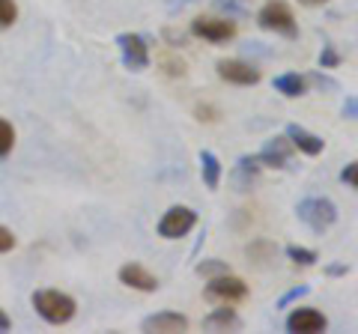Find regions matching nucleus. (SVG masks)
<instances>
[{"label": "nucleus", "mask_w": 358, "mask_h": 334, "mask_svg": "<svg viewBox=\"0 0 358 334\" xmlns=\"http://www.w3.org/2000/svg\"><path fill=\"white\" fill-rule=\"evenodd\" d=\"M33 307L51 326H66L75 317V298L60 293V289H36L33 293Z\"/></svg>", "instance_id": "nucleus-1"}, {"label": "nucleus", "mask_w": 358, "mask_h": 334, "mask_svg": "<svg viewBox=\"0 0 358 334\" xmlns=\"http://www.w3.org/2000/svg\"><path fill=\"white\" fill-rule=\"evenodd\" d=\"M257 24L268 33H278L284 39H296L299 36V24H296V15L284 0H268V3L257 13Z\"/></svg>", "instance_id": "nucleus-2"}, {"label": "nucleus", "mask_w": 358, "mask_h": 334, "mask_svg": "<svg viewBox=\"0 0 358 334\" xmlns=\"http://www.w3.org/2000/svg\"><path fill=\"white\" fill-rule=\"evenodd\" d=\"M296 215H299V221H305L313 233H326L334 221H338V206H334L329 197H308L296 206Z\"/></svg>", "instance_id": "nucleus-3"}, {"label": "nucleus", "mask_w": 358, "mask_h": 334, "mask_svg": "<svg viewBox=\"0 0 358 334\" xmlns=\"http://www.w3.org/2000/svg\"><path fill=\"white\" fill-rule=\"evenodd\" d=\"M203 296L209 298L212 305H236V302H245V298H248V284H245L242 277H236V275L224 272V275L209 277Z\"/></svg>", "instance_id": "nucleus-4"}, {"label": "nucleus", "mask_w": 358, "mask_h": 334, "mask_svg": "<svg viewBox=\"0 0 358 334\" xmlns=\"http://www.w3.org/2000/svg\"><path fill=\"white\" fill-rule=\"evenodd\" d=\"M117 48H120L122 66H126L129 72L150 69V45H147V39H143L141 33H120Z\"/></svg>", "instance_id": "nucleus-5"}, {"label": "nucleus", "mask_w": 358, "mask_h": 334, "mask_svg": "<svg viewBox=\"0 0 358 334\" xmlns=\"http://www.w3.org/2000/svg\"><path fill=\"white\" fill-rule=\"evenodd\" d=\"M197 224V212L188 206H171L159 221V236L162 239H182L194 230Z\"/></svg>", "instance_id": "nucleus-6"}, {"label": "nucleus", "mask_w": 358, "mask_h": 334, "mask_svg": "<svg viewBox=\"0 0 358 334\" xmlns=\"http://www.w3.org/2000/svg\"><path fill=\"white\" fill-rule=\"evenodd\" d=\"M192 36L212 42V45H221V42H230L236 36V21H230V18H194Z\"/></svg>", "instance_id": "nucleus-7"}, {"label": "nucleus", "mask_w": 358, "mask_h": 334, "mask_svg": "<svg viewBox=\"0 0 358 334\" xmlns=\"http://www.w3.org/2000/svg\"><path fill=\"white\" fill-rule=\"evenodd\" d=\"M218 75L227 84H236V87H254L257 81H260V69L251 66V63H245V60H221Z\"/></svg>", "instance_id": "nucleus-8"}, {"label": "nucleus", "mask_w": 358, "mask_h": 334, "mask_svg": "<svg viewBox=\"0 0 358 334\" xmlns=\"http://www.w3.org/2000/svg\"><path fill=\"white\" fill-rule=\"evenodd\" d=\"M326 326H329V319L313 307H296L287 317V328L296 334H320V331H326Z\"/></svg>", "instance_id": "nucleus-9"}, {"label": "nucleus", "mask_w": 358, "mask_h": 334, "mask_svg": "<svg viewBox=\"0 0 358 334\" xmlns=\"http://www.w3.org/2000/svg\"><path fill=\"white\" fill-rule=\"evenodd\" d=\"M289 152H293V143L284 138H272L266 143V147L254 155L257 161H260V167H275V170H284V167H289Z\"/></svg>", "instance_id": "nucleus-10"}, {"label": "nucleus", "mask_w": 358, "mask_h": 334, "mask_svg": "<svg viewBox=\"0 0 358 334\" xmlns=\"http://www.w3.org/2000/svg\"><path fill=\"white\" fill-rule=\"evenodd\" d=\"M120 281L131 286V289H141V293H155L159 289V277H155L150 269H143L141 263H126L120 269Z\"/></svg>", "instance_id": "nucleus-11"}, {"label": "nucleus", "mask_w": 358, "mask_h": 334, "mask_svg": "<svg viewBox=\"0 0 358 334\" xmlns=\"http://www.w3.org/2000/svg\"><path fill=\"white\" fill-rule=\"evenodd\" d=\"M143 331H162V334H171V331H185L188 328V317L185 314H176V310H162V314H152L141 322Z\"/></svg>", "instance_id": "nucleus-12"}, {"label": "nucleus", "mask_w": 358, "mask_h": 334, "mask_svg": "<svg viewBox=\"0 0 358 334\" xmlns=\"http://www.w3.org/2000/svg\"><path fill=\"white\" fill-rule=\"evenodd\" d=\"M287 140L305 155H320L322 150H326V140H322L320 135H313V131H308V129L296 126V122H289L287 126Z\"/></svg>", "instance_id": "nucleus-13"}, {"label": "nucleus", "mask_w": 358, "mask_h": 334, "mask_svg": "<svg viewBox=\"0 0 358 334\" xmlns=\"http://www.w3.org/2000/svg\"><path fill=\"white\" fill-rule=\"evenodd\" d=\"M257 176H260V161L254 159V155H242L239 164L233 167V185H236V191H248V188L257 182Z\"/></svg>", "instance_id": "nucleus-14"}, {"label": "nucleus", "mask_w": 358, "mask_h": 334, "mask_svg": "<svg viewBox=\"0 0 358 334\" xmlns=\"http://www.w3.org/2000/svg\"><path fill=\"white\" fill-rule=\"evenodd\" d=\"M221 173H224V167H221V161H218V155L209 152V150L200 152V176H203V185L209 188V191H218Z\"/></svg>", "instance_id": "nucleus-15"}, {"label": "nucleus", "mask_w": 358, "mask_h": 334, "mask_svg": "<svg viewBox=\"0 0 358 334\" xmlns=\"http://www.w3.org/2000/svg\"><path fill=\"white\" fill-rule=\"evenodd\" d=\"M242 326V319H239V314L233 310L230 305H221V307H215L212 314L203 319V328H209V331H218V328H239Z\"/></svg>", "instance_id": "nucleus-16"}, {"label": "nucleus", "mask_w": 358, "mask_h": 334, "mask_svg": "<svg viewBox=\"0 0 358 334\" xmlns=\"http://www.w3.org/2000/svg\"><path fill=\"white\" fill-rule=\"evenodd\" d=\"M275 90L281 96H287V99H299V96H305V90H308V78H301L296 72L278 75L275 78Z\"/></svg>", "instance_id": "nucleus-17"}, {"label": "nucleus", "mask_w": 358, "mask_h": 334, "mask_svg": "<svg viewBox=\"0 0 358 334\" xmlns=\"http://www.w3.org/2000/svg\"><path fill=\"white\" fill-rule=\"evenodd\" d=\"M287 257L293 260L296 266H313L320 257H317V251H310V248H299V245H287Z\"/></svg>", "instance_id": "nucleus-18"}, {"label": "nucleus", "mask_w": 358, "mask_h": 334, "mask_svg": "<svg viewBox=\"0 0 358 334\" xmlns=\"http://www.w3.org/2000/svg\"><path fill=\"white\" fill-rule=\"evenodd\" d=\"M13 143H15V131L6 119H0V159H6L13 152Z\"/></svg>", "instance_id": "nucleus-19"}, {"label": "nucleus", "mask_w": 358, "mask_h": 334, "mask_svg": "<svg viewBox=\"0 0 358 334\" xmlns=\"http://www.w3.org/2000/svg\"><path fill=\"white\" fill-rule=\"evenodd\" d=\"M15 18H18L15 0H0V27H13Z\"/></svg>", "instance_id": "nucleus-20"}, {"label": "nucleus", "mask_w": 358, "mask_h": 334, "mask_svg": "<svg viewBox=\"0 0 358 334\" xmlns=\"http://www.w3.org/2000/svg\"><path fill=\"white\" fill-rule=\"evenodd\" d=\"M224 272H230V266L221 263V260H206V263L197 266V275H203V277H215V275H224Z\"/></svg>", "instance_id": "nucleus-21"}, {"label": "nucleus", "mask_w": 358, "mask_h": 334, "mask_svg": "<svg viewBox=\"0 0 358 334\" xmlns=\"http://www.w3.org/2000/svg\"><path fill=\"white\" fill-rule=\"evenodd\" d=\"M308 293H310V286H305V284H301V286H293L289 293H284V296H281V302H278V307H289V305L299 302V298H301V296H308Z\"/></svg>", "instance_id": "nucleus-22"}, {"label": "nucleus", "mask_w": 358, "mask_h": 334, "mask_svg": "<svg viewBox=\"0 0 358 334\" xmlns=\"http://www.w3.org/2000/svg\"><path fill=\"white\" fill-rule=\"evenodd\" d=\"M320 66H322V69H334V66H341V54L334 51L331 45H326V48H322V54H320Z\"/></svg>", "instance_id": "nucleus-23"}, {"label": "nucleus", "mask_w": 358, "mask_h": 334, "mask_svg": "<svg viewBox=\"0 0 358 334\" xmlns=\"http://www.w3.org/2000/svg\"><path fill=\"white\" fill-rule=\"evenodd\" d=\"M355 173H358V161H350L341 170V182L346 185V188H358V182H355Z\"/></svg>", "instance_id": "nucleus-24"}, {"label": "nucleus", "mask_w": 358, "mask_h": 334, "mask_svg": "<svg viewBox=\"0 0 358 334\" xmlns=\"http://www.w3.org/2000/svg\"><path fill=\"white\" fill-rule=\"evenodd\" d=\"M15 248V236H13V230H6V227H0V254H6V251H13Z\"/></svg>", "instance_id": "nucleus-25"}, {"label": "nucleus", "mask_w": 358, "mask_h": 334, "mask_svg": "<svg viewBox=\"0 0 358 334\" xmlns=\"http://www.w3.org/2000/svg\"><path fill=\"white\" fill-rule=\"evenodd\" d=\"M358 117V99L355 96H346L343 102V119H355Z\"/></svg>", "instance_id": "nucleus-26"}, {"label": "nucleus", "mask_w": 358, "mask_h": 334, "mask_svg": "<svg viewBox=\"0 0 358 334\" xmlns=\"http://www.w3.org/2000/svg\"><path fill=\"white\" fill-rule=\"evenodd\" d=\"M310 81H313V84H317V87H326V90H334V87H338V84H334V81H331V78H326V75H320V72H313V75H310Z\"/></svg>", "instance_id": "nucleus-27"}, {"label": "nucleus", "mask_w": 358, "mask_h": 334, "mask_svg": "<svg viewBox=\"0 0 358 334\" xmlns=\"http://www.w3.org/2000/svg\"><path fill=\"white\" fill-rule=\"evenodd\" d=\"M192 3H197V0H167V9H171V13H179V9H185Z\"/></svg>", "instance_id": "nucleus-28"}, {"label": "nucleus", "mask_w": 358, "mask_h": 334, "mask_svg": "<svg viewBox=\"0 0 358 334\" xmlns=\"http://www.w3.org/2000/svg\"><path fill=\"white\" fill-rule=\"evenodd\" d=\"M6 328H13V319H9L3 310H0V331H6Z\"/></svg>", "instance_id": "nucleus-29"}, {"label": "nucleus", "mask_w": 358, "mask_h": 334, "mask_svg": "<svg viewBox=\"0 0 358 334\" xmlns=\"http://www.w3.org/2000/svg\"><path fill=\"white\" fill-rule=\"evenodd\" d=\"M350 272V266H329V275H346Z\"/></svg>", "instance_id": "nucleus-30"}, {"label": "nucleus", "mask_w": 358, "mask_h": 334, "mask_svg": "<svg viewBox=\"0 0 358 334\" xmlns=\"http://www.w3.org/2000/svg\"><path fill=\"white\" fill-rule=\"evenodd\" d=\"M299 3H308V6H317V3H329V0H299Z\"/></svg>", "instance_id": "nucleus-31"}]
</instances>
